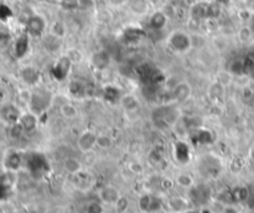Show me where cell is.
<instances>
[{
  "label": "cell",
  "mask_w": 254,
  "mask_h": 213,
  "mask_svg": "<svg viewBox=\"0 0 254 213\" xmlns=\"http://www.w3.org/2000/svg\"><path fill=\"white\" fill-rule=\"evenodd\" d=\"M166 45L176 53H187L192 49L193 40L187 31L174 30L166 37Z\"/></svg>",
  "instance_id": "1"
},
{
  "label": "cell",
  "mask_w": 254,
  "mask_h": 213,
  "mask_svg": "<svg viewBox=\"0 0 254 213\" xmlns=\"http://www.w3.org/2000/svg\"><path fill=\"white\" fill-rule=\"evenodd\" d=\"M25 29L30 37H41L47 29V21L42 15L33 14L26 20Z\"/></svg>",
  "instance_id": "2"
},
{
  "label": "cell",
  "mask_w": 254,
  "mask_h": 213,
  "mask_svg": "<svg viewBox=\"0 0 254 213\" xmlns=\"http://www.w3.org/2000/svg\"><path fill=\"white\" fill-rule=\"evenodd\" d=\"M52 102H53V97L49 93V92L46 91L33 92V98H31L29 108H30L31 112H34V113H36L37 115H39V113H41V112H44L45 109L49 108Z\"/></svg>",
  "instance_id": "3"
},
{
  "label": "cell",
  "mask_w": 254,
  "mask_h": 213,
  "mask_svg": "<svg viewBox=\"0 0 254 213\" xmlns=\"http://www.w3.org/2000/svg\"><path fill=\"white\" fill-rule=\"evenodd\" d=\"M22 113L24 112L21 111V108L14 103H5V104L0 105V118L9 125L19 123Z\"/></svg>",
  "instance_id": "4"
},
{
  "label": "cell",
  "mask_w": 254,
  "mask_h": 213,
  "mask_svg": "<svg viewBox=\"0 0 254 213\" xmlns=\"http://www.w3.org/2000/svg\"><path fill=\"white\" fill-rule=\"evenodd\" d=\"M192 96V87L186 81H180L171 89V97L174 102L184 103Z\"/></svg>",
  "instance_id": "5"
},
{
  "label": "cell",
  "mask_w": 254,
  "mask_h": 213,
  "mask_svg": "<svg viewBox=\"0 0 254 213\" xmlns=\"http://www.w3.org/2000/svg\"><path fill=\"white\" fill-rule=\"evenodd\" d=\"M72 62L69 61V58L67 56H62L57 60L55 65H53L52 68V75L55 77V80L57 81H64L66 80L67 76L69 75V71H71Z\"/></svg>",
  "instance_id": "6"
},
{
  "label": "cell",
  "mask_w": 254,
  "mask_h": 213,
  "mask_svg": "<svg viewBox=\"0 0 254 213\" xmlns=\"http://www.w3.org/2000/svg\"><path fill=\"white\" fill-rule=\"evenodd\" d=\"M97 138H98V135L94 133L93 130L82 131L77 140V145L81 151L89 152L94 147H97Z\"/></svg>",
  "instance_id": "7"
},
{
  "label": "cell",
  "mask_w": 254,
  "mask_h": 213,
  "mask_svg": "<svg viewBox=\"0 0 254 213\" xmlns=\"http://www.w3.org/2000/svg\"><path fill=\"white\" fill-rule=\"evenodd\" d=\"M169 24V15L166 14L164 10H156L154 11L152 15L149 16V21L148 25L152 30L160 31L168 26Z\"/></svg>",
  "instance_id": "8"
},
{
  "label": "cell",
  "mask_w": 254,
  "mask_h": 213,
  "mask_svg": "<svg viewBox=\"0 0 254 213\" xmlns=\"http://www.w3.org/2000/svg\"><path fill=\"white\" fill-rule=\"evenodd\" d=\"M112 62V56L111 53L108 52L107 50H100L97 51L96 53H93L92 56V65L98 71H104L109 67Z\"/></svg>",
  "instance_id": "9"
},
{
  "label": "cell",
  "mask_w": 254,
  "mask_h": 213,
  "mask_svg": "<svg viewBox=\"0 0 254 213\" xmlns=\"http://www.w3.org/2000/svg\"><path fill=\"white\" fill-rule=\"evenodd\" d=\"M19 124L21 125L25 133H31V131L36 130V128L39 125V115L31 111L24 112L19 120Z\"/></svg>",
  "instance_id": "10"
},
{
  "label": "cell",
  "mask_w": 254,
  "mask_h": 213,
  "mask_svg": "<svg viewBox=\"0 0 254 213\" xmlns=\"http://www.w3.org/2000/svg\"><path fill=\"white\" fill-rule=\"evenodd\" d=\"M20 77H21V80L24 81L29 87H35L36 84L39 83L40 73L36 68L28 66L24 67V68L20 71Z\"/></svg>",
  "instance_id": "11"
},
{
  "label": "cell",
  "mask_w": 254,
  "mask_h": 213,
  "mask_svg": "<svg viewBox=\"0 0 254 213\" xmlns=\"http://www.w3.org/2000/svg\"><path fill=\"white\" fill-rule=\"evenodd\" d=\"M119 104L122 105L123 109L125 112H128V113H135L140 108L139 99L132 93L123 94L122 97H120V100H119Z\"/></svg>",
  "instance_id": "12"
},
{
  "label": "cell",
  "mask_w": 254,
  "mask_h": 213,
  "mask_svg": "<svg viewBox=\"0 0 254 213\" xmlns=\"http://www.w3.org/2000/svg\"><path fill=\"white\" fill-rule=\"evenodd\" d=\"M58 108H60V114H61L65 119L67 120L76 119V118L78 116V114H80L77 105L73 104V103L69 102V100H66V102H65L64 104L60 105Z\"/></svg>",
  "instance_id": "13"
},
{
  "label": "cell",
  "mask_w": 254,
  "mask_h": 213,
  "mask_svg": "<svg viewBox=\"0 0 254 213\" xmlns=\"http://www.w3.org/2000/svg\"><path fill=\"white\" fill-rule=\"evenodd\" d=\"M175 156H176V160H179L181 164H186L190 160V149L186 143L177 141L175 144Z\"/></svg>",
  "instance_id": "14"
},
{
  "label": "cell",
  "mask_w": 254,
  "mask_h": 213,
  "mask_svg": "<svg viewBox=\"0 0 254 213\" xmlns=\"http://www.w3.org/2000/svg\"><path fill=\"white\" fill-rule=\"evenodd\" d=\"M4 165L10 171H17L21 166V156L15 151L10 152V154L6 155L5 160H4Z\"/></svg>",
  "instance_id": "15"
},
{
  "label": "cell",
  "mask_w": 254,
  "mask_h": 213,
  "mask_svg": "<svg viewBox=\"0 0 254 213\" xmlns=\"http://www.w3.org/2000/svg\"><path fill=\"white\" fill-rule=\"evenodd\" d=\"M50 33L53 36L58 37V39L64 40L65 36L67 35V26L64 21L61 20H56L51 24L50 26Z\"/></svg>",
  "instance_id": "16"
},
{
  "label": "cell",
  "mask_w": 254,
  "mask_h": 213,
  "mask_svg": "<svg viewBox=\"0 0 254 213\" xmlns=\"http://www.w3.org/2000/svg\"><path fill=\"white\" fill-rule=\"evenodd\" d=\"M101 197L107 203H117L118 199L120 198L118 191L114 187H112V186H107L105 188H103L102 192H101Z\"/></svg>",
  "instance_id": "17"
},
{
  "label": "cell",
  "mask_w": 254,
  "mask_h": 213,
  "mask_svg": "<svg viewBox=\"0 0 254 213\" xmlns=\"http://www.w3.org/2000/svg\"><path fill=\"white\" fill-rule=\"evenodd\" d=\"M253 33H254V31L252 30L251 25H247V24H244V25L240 26L239 30H238V33H237L238 40H239L240 42H243V44H247V42H249L252 40V37H253Z\"/></svg>",
  "instance_id": "18"
},
{
  "label": "cell",
  "mask_w": 254,
  "mask_h": 213,
  "mask_svg": "<svg viewBox=\"0 0 254 213\" xmlns=\"http://www.w3.org/2000/svg\"><path fill=\"white\" fill-rule=\"evenodd\" d=\"M28 49H29V35L26 33L25 36L20 37V39L17 41V45H15V52H17V57L25 56L26 52H28Z\"/></svg>",
  "instance_id": "19"
},
{
  "label": "cell",
  "mask_w": 254,
  "mask_h": 213,
  "mask_svg": "<svg viewBox=\"0 0 254 213\" xmlns=\"http://www.w3.org/2000/svg\"><path fill=\"white\" fill-rule=\"evenodd\" d=\"M104 98L108 100V102L114 103V102H119L120 100V97H122V94L119 93L118 88L113 86H108L104 88Z\"/></svg>",
  "instance_id": "20"
},
{
  "label": "cell",
  "mask_w": 254,
  "mask_h": 213,
  "mask_svg": "<svg viewBox=\"0 0 254 213\" xmlns=\"http://www.w3.org/2000/svg\"><path fill=\"white\" fill-rule=\"evenodd\" d=\"M65 166V170H66L67 172H69V174H80L81 172V169H82V165H81L80 161L77 160V159H67L66 161H65L64 164Z\"/></svg>",
  "instance_id": "21"
},
{
  "label": "cell",
  "mask_w": 254,
  "mask_h": 213,
  "mask_svg": "<svg viewBox=\"0 0 254 213\" xmlns=\"http://www.w3.org/2000/svg\"><path fill=\"white\" fill-rule=\"evenodd\" d=\"M68 92L73 97H78V96H81L85 92V86H83L81 81L72 80L68 84Z\"/></svg>",
  "instance_id": "22"
},
{
  "label": "cell",
  "mask_w": 254,
  "mask_h": 213,
  "mask_svg": "<svg viewBox=\"0 0 254 213\" xmlns=\"http://www.w3.org/2000/svg\"><path fill=\"white\" fill-rule=\"evenodd\" d=\"M17 98H19V100L21 102L22 105H25V107L29 108L31 98H33V91H30L29 88L21 89V91H19V93H17Z\"/></svg>",
  "instance_id": "23"
},
{
  "label": "cell",
  "mask_w": 254,
  "mask_h": 213,
  "mask_svg": "<svg viewBox=\"0 0 254 213\" xmlns=\"http://www.w3.org/2000/svg\"><path fill=\"white\" fill-rule=\"evenodd\" d=\"M176 182H177V185L181 186V187H185V188L191 187V186L193 185L192 177L187 174H180L176 179Z\"/></svg>",
  "instance_id": "24"
},
{
  "label": "cell",
  "mask_w": 254,
  "mask_h": 213,
  "mask_svg": "<svg viewBox=\"0 0 254 213\" xmlns=\"http://www.w3.org/2000/svg\"><path fill=\"white\" fill-rule=\"evenodd\" d=\"M67 57L69 58V61L72 64H77V62H81L83 60V55L78 49H69L66 53Z\"/></svg>",
  "instance_id": "25"
},
{
  "label": "cell",
  "mask_w": 254,
  "mask_h": 213,
  "mask_svg": "<svg viewBox=\"0 0 254 213\" xmlns=\"http://www.w3.org/2000/svg\"><path fill=\"white\" fill-rule=\"evenodd\" d=\"M11 36L8 31L0 30V50H5L6 47L10 45Z\"/></svg>",
  "instance_id": "26"
},
{
  "label": "cell",
  "mask_w": 254,
  "mask_h": 213,
  "mask_svg": "<svg viewBox=\"0 0 254 213\" xmlns=\"http://www.w3.org/2000/svg\"><path fill=\"white\" fill-rule=\"evenodd\" d=\"M139 206H140L141 211H144V212H149V211L152 210V197L148 196V195H145V196L141 197L140 202H139Z\"/></svg>",
  "instance_id": "27"
},
{
  "label": "cell",
  "mask_w": 254,
  "mask_h": 213,
  "mask_svg": "<svg viewBox=\"0 0 254 213\" xmlns=\"http://www.w3.org/2000/svg\"><path fill=\"white\" fill-rule=\"evenodd\" d=\"M248 197H249L248 188L246 187L237 188V191H236V198H237L238 201H246V199H248Z\"/></svg>",
  "instance_id": "28"
},
{
  "label": "cell",
  "mask_w": 254,
  "mask_h": 213,
  "mask_svg": "<svg viewBox=\"0 0 254 213\" xmlns=\"http://www.w3.org/2000/svg\"><path fill=\"white\" fill-rule=\"evenodd\" d=\"M97 147H102V149H107L108 147H111V139L105 135H98V138H97Z\"/></svg>",
  "instance_id": "29"
},
{
  "label": "cell",
  "mask_w": 254,
  "mask_h": 213,
  "mask_svg": "<svg viewBox=\"0 0 254 213\" xmlns=\"http://www.w3.org/2000/svg\"><path fill=\"white\" fill-rule=\"evenodd\" d=\"M61 4L67 10H72V9L78 8V0H62Z\"/></svg>",
  "instance_id": "30"
},
{
  "label": "cell",
  "mask_w": 254,
  "mask_h": 213,
  "mask_svg": "<svg viewBox=\"0 0 254 213\" xmlns=\"http://www.w3.org/2000/svg\"><path fill=\"white\" fill-rule=\"evenodd\" d=\"M94 5H96L94 0H78V8L92 9L94 8Z\"/></svg>",
  "instance_id": "31"
},
{
  "label": "cell",
  "mask_w": 254,
  "mask_h": 213,
  "mask_svg": "<svg viewBox=\"0 0 254 213\" xmlns=\"http://www.w3.org/2000/svg\"><path fill=\"white\" fill-rule=\"evenodd\" d=\"M244 8L251 11L252 14L254 15V0H246L244 1Z\"/></svg>",
  "instance_id": "32"
},
{
  "label": "cell",
  "mask_w": 254,
  "mask_h": 213,
  "mask_svg": "<svg viewBox=\"0 0 254 213\" xmlns=\"http://www.w3.org/2000/svg\"><path fill=\"white\" fill-rule=\"evenodd\" d=\"M213 1H215V3L219 6H221V8L231 5V3H232V0H213Z\"/></svg>",
  "instance_id": "33"
},
{
  "label": "cell",
  "mask_w": 254,
  "mask_h": 213,
  "mask_svg": "<svg viewBox=\"0 0 254 213\" xmlns=\"http://www.w3.org/2000/svg\"><path fill=\"white\" fill-rule=\"evenodd\" d=\"M248 156H249V159H251V160L254 161V143L251 145V147H249Z\"/></svg>",
  "instance_id": "34"
},
{
  "label": "cell",
  "mask_w": 254,
  "mask_h": 213,
  "mask_svg": "<svg viewBox=\"0 0 254 213\" xmlns=\"http://www.w3.org/2000/svg\"><path fill=\"white\" fill-rule=\"evenodd\" d=\"M223 213H238V211L235 207H226L224 208Z\"/></svg>",
  "instance_id": "35"
},
{
  "label": "cell",
  "mask_w": 254,
  "mask_h": 213,
  "mask_svg": "<svg viewBox=\"0 0 254 213\" xmlns=\"http://www.w3.org/2000/svg\"><path fill=\"white\" fill-rule=\"evenodd\" d=\"M112 3L116 4V5H122V4H124L127 0H111Z\"/></svg>",
  "instance_id": "36"
},
{
  "label": "cell",
  "mask_w": 254,
  "mask_h": 213,
  "mask_svg": "<svg viewBox=\"0 0 254 213\" xmlns=\"http://www.w3.org/2000/svg\"><path fill=\"white\" fill-rule=\"evenodd\" d=\"M6 3H17V1H19V0H5Z\"/></svg>",
  "instance_id": "37"
},
{
  "label": "cell",
  "mask_w": 254,
  "mask_h": 213,
  "mask_svg": "<svg viewBox=\"0 0 254 213\" xmlns=\"http://www.w3.org/2000/svg\"><path fill=\"white\" fill-rule=\"evenodd\" d=\"M251 77L253 78V80H254V67H253V68L251 69Z\"/></svg>",
  "instance_id": "38"
},
{
  "label": "cell",
  "mask_w": 254,
  "mask_h": 213,
  "mask_svg": "<svg viewBox=\"0 0 254 213\" xmlns=\"http://www.w3.org/2000/svg\"><path fill=\"white\" fill-rule=\"evenodd\" d=\"M4 3H6L5 0H0V8H1V6L4 5Z\"/></svg>",
  "instance_id": "39"
},
{
  "label": "cell",
  "mask_w": 254,
  "mask_h": 213,
  "mask_svg": "<svg viewBox=\"0 0 254 213\" xmlns=\"http://www.w3.org/2000/svg\"><path fill=\"white\" fill-rule=\"evenodd\" d=\"M185 213H197V212H193V211H188V212H185Z\"/></svg>",
  "instance_id": "40"
}]
</instances>
